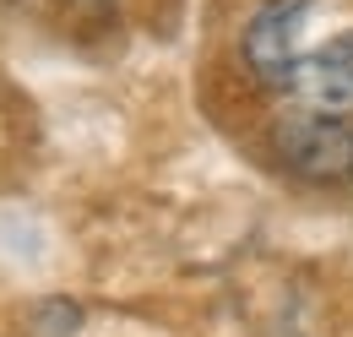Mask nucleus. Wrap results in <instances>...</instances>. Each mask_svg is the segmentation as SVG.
Segmentation results:
<instances>
[{
  "label": "nucleus",
  "instance_id": "obj_1",
  "mask_svg": "<svg viewBox=\"0 0 353 337\" xmlns=\"http://www.w3.org/2000/svg\"><path fill=\"white\" fill-rule=\"evenodd\" d=\"M277 153L305 180H343L353 174V115L288 104L277 120Z\"/></svg>",
  "mask_w": 353,
  "mask_h": 337
},
{
  "label": "nucleus",
  "instance_id": "obj_2",
  "mask_svg": "<svg viewBox=\"0 0 353 337\" xmlns=\"http://www.w3.org/2000/svg\"><path fill=\"white\" fill-rule=\"evenodd\" d=\"M283 98L326 115H353V28L332 33L326 44H305L294 77L283 82Z\"/></svg>",
  "mask_w": 353,
  "mask_h": 337
},
{
  "label": "nucleus",
  "instance_id": "obj_3",
  "mask_svg": "<svg viewBox=\"0 0 353 337\" xmlns=\"http://www.w3.org/2000/svg\"><path fill=\"white\" fill-rule=\"evenodd\" d=\"M305 11H310L305 0H272L245 33V55H250L256 77L266 87H277V93H283V82L294 77V66L305 55Z\"/></svg>",
  "mask_w": 353,
  "mask_h": 337
},
{
  "label": "nucleus",
  "instance_id": "obj_4",
  "mask_svg": "<svg viewBox=\"0 0 353 337\" xmlns=\"http://www.w3.org/2000/svg\"><path fill=\"white\" fill-rule=\"evenodd\" d=\"M348 180H353V174H348Z\"/></svg>",
  "mask_w": 353,
  "mask_h": 337
}]
</instances>
